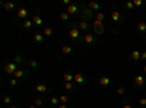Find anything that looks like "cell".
I'll list each match as a JSON object with an SVG mask.
<instances>
[{
    "label": "cell",
    "mask_w": 146,
    "mask_h": 108,
    "mask_svg": "<svg viewBox=\"0 0 146 108\" xmlns=\"http://www.w3.org/2000/svg\"><path fill=\"white\" fill-rule=\"evenodd\" d=\"M69 37L75 41L76 44H80V42H83V35L80 34V29H79V27L78 25H73L70 27V29H69Z\"/></svg>",
    "instance_id": "6da1fadb"
},
{
    "label": "cell",
    "mask_w": 146,
    "mask_h": 108,
    "mask_svg": "<svg viewBox=\"0 0 146 108\" xmlns=\"http://www.w3.org/2000/svg\"><path fill=\"white\" fill-rule=\"evenodd\" d=\"M94 12L88 7V6H85V5H80V18H82V21H85V22H94L95 19H94Z\"/></svg>",
    "instance_id": "7a4b0ae2"
},
{
    "label": "cell",
    "mask_w": 146,
    "mask_h": 108,
    "mask_svg": "<svg viewBox=\"0 0 146 108\" xmlns=\"http://www.w3.org/2000/svg\"><path fill=\"white\" fill-rule=\"evenodd\" d=\"M92 29H94V32L96 34V35H102L104 34V31H105V27H104V22H101V21H94L92 22Z\"/></svg>",
    "instance_id": "3957f363"
},
{
    "label": "cell",
    "mask_w": 146,
    "mask_h": 108,
    "mask_svg": "<svg viewBox=\"0 0 146 108\" xmlns=\"http://www.w3.org/2000/svg\"><path fill=\"white\" fill-rule=\"evenodd\" d=\"M18 70V64L13 63V62H9L5 64V72L7 75H15V72Z\"/></svg>",
    "instance_id": "277c9868"
},
{
    "label": "cell",
    "mask_w": 146,
    "mask_h": 108,
    "mask_svg": "<svg viewBox=\"0 0 146 108\" xmlns=\"http://www.w3.org/2000/svg\"><path fill=\"white\" fill-rule=\"evenodd\" d=\"M73 76H75V79H73V82L75 83H78V85H85L86 83V78H85V75L83 73H73Z\"/></svg>",
    "instance_id": "5b68a950"
},
{
    "label": "cell",
    "mask_w": 146,
    "mask_h": 108,
    "mask_svg": "<svg viewBox=\"0 0 146 108\" xmlns=\"http://www.w3.org/2000/svg\"><path fill=\"white\" fill-rule=\"evenodd\" d=\"M88 7L94 12V13H98V12L102 10V6H101L98 2H89V3H88Z\"/></svg>",
    "instance_id": "8992f818"
},
{
    "label": "cell",
    "mask_w": 146,
    "mask_h": 108,
    "mask_svg": "<svg viewBox=\"0 0 146 108\" xmlns=\"http://www.w3.org/2000/svg\"><path fill=\"white\" fill-rule=\"evenodd\" d=\"M83 42H85V44H88V45L95 44V42H96L95 35H91L89 32H88V34H83Z\"/></svg>",
    "instance_id": "52a82bcc"
},
{
    "label": "cell",
    "mask_w": 146,
    "mask_h": 108,
    "mask_svg": "<svg viewBox=\"0 0 146 108\" xmlns=\"http://www.w3.org/2000/svg\"><path fill=\"white\" fill-rule=\"evenodd\" d=\"M145 85H146V79H145L142 75H137V76L135 78V86L142 88V86H145Z\"/></svg>",
    "instance_id": "ba28073f"
},
{
    "label": "cell",
    "mask_w": 146,
    "mask_h": 108,
    "mask_svg": "<svg viewBox=\"0 0 146 108\" xmlns=\"http://www.w3.org/2000/svg\"><path fill=\"white\" fill-rule=\"evenodd\" d=\"M79 5H75V3H72V5H69L67 6V13L69 15H76L78 12H79Z\"/></svg>",
    "instance_id": "9c48e42d"
},
{
    "label": "cell",
    "mask_w": 146,
    "mask_h": 108,
    "mask_svg": "<svg viewBox=\"0 0 146 108\" xmlns=\"http://www.w3.org/2000/svg\"><path fill=\"white\" fill-rule=\"evenodd\" d=\"M32 22H34V25H36V27H41L42 23H44V21H42V18L40 16V13H35V15L32 16Z\"/></svg>",
    "instance_id": "30bf717a"
},
{
    "label": "cell",
    "mask_w": 146,
    "mask_h": 108,
    "mask_svg": "<svg viewBox=\"0 0 146 108\" xmlns=\"http://www.w3.org/2000/svg\"><path fill=\"white\" fill-rule=\"evenodd\" d=\"M78 27H79V29H80V31H83L85 34H88V31H89V28H91V25H89L88 22H85V21H80Z\"/></svg>",
    "instance_id": "8fae6325"
},
{
    "label": "cell",
    "mask_w": 146,
    "mask_h": 108,
    "mask_svg": "<svg viewBox=\"0 0 146 108\" xmlns=\"http://www.w3.org/2000/svg\"><path fill=\"white\" fill-rule=\"evenodd\" d=\"M35 89H36V92H40V93H45V92L48 91V88H47L45 83H36Z\"/></svg>",
    "instance_id": "7c38bea8"
},
{
    "label": "cell",
    "mask_w": 146,
    "mask_h": 108,
    "mask_svg": "<svg viewBox=\"0 0 146 108\" xmlns=\"http://www.w3.org/2000/svg\"><path fill=\"white\" fill-rule=\"evenodd\" d=\"M110 83H111V79H110L108 76H101V78H100V85H101V86L105 88V86L110 85Z\"/></svg>",
    "instance_id": "4fadbf2b"
},
{
    "label": "cell",
    "mask_w": 146,
    "mask_h": 108,
    "mask_svg": "<svg viewBox=\"0 0 146 108\" xmlns=\"http://www.w3.org/2000/svg\"><path fill=\"white\" fill-rule=\"evenodd\" d=\"M72 53H73V47H72V45H63V47H62V54L70 56Z\"/></svg>",
    "instance_id": "5bb4252c"
},
{
    "label": "cell",
    "mask_w": 146,
    "mask_h": 108,
    "mask_svg": "<svg viewBox=\"0 0 146 108\" xmlns=\"http://www.w3.org/2000/svg\"><path fill=\"white\" fill-rule=\"evenodd\" d=\"M27 16H28V9L21 7V9L18 10V18H19V19H25Z\"/></svg>",
    "instance_id": "9a60e30c"
},
{
    "label": "cell",
    "mask_w": 146,
    "mask_h": 108,
    "mask_svg": "<svg viewBox=\"0 0 146 108\" xmlns=\"http://www.w3.org/2000/svg\"><path fill=\"white\" fill-rule=\"evenodd\" d=\"M140 51L139 50H133L131 51V54H130V57H131V60H133V62H139V60H140Z\"/></svg>",
    "instance_id": "2e32d148"
},
{
    "label": "cell",
    "mask_w": 146,
    "mask_h": 108,
    "mask_svg": "<svg viewBox=\"0 0 146 108\" xmlns=\"http://www.w3.org/2000/svg\"><path fill=\"white\" fill-rule=\"evenodd\" d=\"M25 76H27V73H25L23 70H21V69H18V70L15 72V75H13V78H15V79H18V80H19V79H23Z\"/></svg>",
    "instance_id": "e0dca14e"
},
{
    "label": "cell",
    "mask_w": 146,
    "mask_h": 108,
    "mask_svg": "<svg viewBox=\"0 0 146 108\" xmlns=\"http://www.w3.org/2000/svg\"><path fill=\"white\" fill-rule=\"evenodd\" d=\"M136 29H137V32H140V34H146V22H140V23H137V27H136Z\"/></svg>",
    "instance_id": "ac0fdd59"
},
{
    "label": "cell",
    "mask_w": 146,
    "mask_h": 108,
    "mask_svg": "<svg viewBox=\"0 0 146 108\" xmlns=\"http://www.w3.org/2000/svg\"><path fill=\"white\" fill-rule=\"evenodd\" d=\"M34 41H35L36 44H41V42L44 41V34H40V32L34 34Z\"/></svg>",
    "instance_id": "d6986e66"
},
{
    "label": "cell",
    "mask_w": 146,
    "mask_h": 108,
    "mask_svg": "<svg viewBox=\"0 0 146 108\" xmlns=\"http://www.w3.org/2000/svg\"><path fill=\"white\" fill-rule=\"evenodd\" d=\"M111 19H113L114 22H120V21H121V15H120L118 10H114L113 13H111Z\"/></svg>",
    "instance_id": "ffe728a7"
},
{
    "label": "cell",
    "mask_w": 146,
    "mask_h": 108,
    "mask_svg": "<svg viewBox=\"0 0 146 108\" xmlns=\"http://www.w3.org/2000/svg\"><path fill=\"white\" fill-rule=\"evenodd\" d=\"M13 63L22 64V63H23V56H22V54H16V56L13 57Z\"/></svg>",
    "instance_id": "44dd1931"
},
{
    "label": "cell",
    "mask_w": 146,
    "mask_h": 108,
    "mask_svg": "<svg viewBox=\"0 0 146 108\" xmlns=\"http://www.w3.org/2000/svg\"><path fill=\"white\" fill-rule=\"evenodd\" d=\"M53 35V28L51 27H45L44 28V37H51Z\"/></svg>",
    "instance_id": "7402d4cb"
},
{
    "label": "cell",
    "mask_w": 146,
    "mask_h": 108,
    "mask_svg": "<svg viewBox=\"0 0 146 108\" xmlns=\"http://www.w3.org/2000/svg\"><path fill=\"white\" fill-rule=\"evenodd\" d=\"M28 66L32 67V69H35V67H38V62H36L35 58H29L28 60Z\"/></svg>",
    "instance_id": "603a6c76"
},
{
    "label": "cell",
    "mask_w": 146,
    "mask_h": 108,
    "mask_svg": "<svg viewBox=\"0 0 146 108\" xmlns=\"http://www.w3.org/2000/svg\"><path fill=\"white\" fill-rule=\"evenodd\" d=\"M75 82H64V89L66 91H73L75 89V85H73Z\"/></svg>",
    "instance_id": "cb8c5ba5"
},
{
    "label": "cell",
    "mask_w": 146,
    "mask_h": 108,
    "mask_svg": "<svg viewBox=\"0 0 146 108\" xmlns=\"http://www.w3.org/2000/svg\"><path fill=\"white\" fill-rule=\"evenodd\" d=\"M50 104L54 105V107H58V105H60V98H57V97H51V98H50Z\"/></svg>",
    "instance_id": "d4e9b609"
},
{
    "label": "cell",
    "mask_w": 146,
    "mask_h": 108,
    "mask_svg": "<svg viewBox=\"0 0 146 108\" xmlns=\"http://www.w3.org/2000/svg\"><path fill=\"white\" fill-rule=\"evenodd\" d=\"M95 19H96V21H101V22H104V19H105L104 12H98V13H95Z\"/></svg>",
    "instance_id": "484cf974"
},
{
    "label": "cell",
    "mask_w": 146,
    "mask_h": 108,
    "mask_svg": "<svg viewBox=\"0 0 146 108\" xmlns=\"http://www.w3.org/2000/svg\"><path fill=\"white\" fill-rule=\"evenodd\" d=\"M64 80L66 82H73V79H75V76H73V73H69V72H67V73H64Z\"/></svg>",
    "instance_id": "4316f807"
},
{
    "label": "cell",
    "mask_w": 146,
    "mask_h": 108,
    "mask_svg": "<svg viewBox=\"0 0 146 108\" xmlns=\"http://www.w3.org/2000/svg\"><path fill=\"white\" fill-rule=\"evenodd\" d=\"M32 25H34V22H32V21H29V19H27L25 22H23V28H25V29H31V28H32Z\"/></svg>",
    "instance_id": "83f0119b"
},
{
    "label": "cell",
    "mask_w": 146,
    "mask_h": 108,
    "mask_svg": "<svg viewBox=\"0 0 146 108\" xmlns=\"http://www.w3.org/2000/svg\"><path fill=\"white\" fill-rule=\"evenodd\" d=\"M60 19H62V21H69L70 19V15L67 13V12H62V13H60Z\"/></svg>",
    "instance_id": "f1b7e54d"
},
{
    "label": "cell",
    "mask_w": 146,
    "mask_h": 108,
    "mask_svg": "<svg viewBox=\"0 0 146 108\" xmlns=\"http://www.w3.org/2000/svg\"><path fill=\"white\" fill-rule=\"evenodd\" d=\"M117 93L120 95V97H124V93H126V88H124L123 85L118 86V88H117Z\"/></svg>",
    "instance_id": "f546056e"
},
{
    "label": "cell",
    "mask_w": 146,
    "mask_h": 108,
    "mask_svg": "<svg viewBox=\"0 0 146 108\" xmlns=\"http://www.w3.org/2000/svg\"><path fill=\"white\" fill-rule=\"evenodd\" d=\"M124 7H126L127 10H130V12L135 10V5H133V2H126V3H124Z\"/></svg>",
    "instance_id": "4dcf8cb0"
},
{
    "label": "cell",
    "mask_w": 146,
    "mask_h": 108,
    "mask_svg": "<svg viewBox=\"0 0 146 108\" xmlns=\"http://www.w3.org/2000/svg\"><path fill=\"white\" fill-rule=\"evenodd\" d=\"M3 6H5L6 10H13L15 9V3H10V2L9 3H3Z\"/></svg>",
    "instance_id": "1f68e13d"
},
{
    "label": "cell",
    "mask_w": 146,
    "mask_h": 108,
    "mask_svg": "<svg viewBox=\"0 0 146 108\" xmlns=\"http://www.w3.org/2000/svg\"><path fill=\"white\" fill-rule=\"evenodd\" d=\"M34 105H35V107H38V108H40L41 105H44V101H42L41 98H36V99L34 101Z\"/></svg>",
    "instance_id": "d6a6232c"
},
{
    "label": "cell",
    "mask_w": 146,
    "mask_h": 108,
    "mask_svg": "<svg viewBox=\"0 0 146 108\" xmlns=\"http://www.w3.org/2000/svg\"><path fill=\"white\" fill-rule=\"evenodd\" d=\"M69 102V97L67 95H62V97H60V104H67Z\"/></svg>",
    "instance_id": "836d02e7"
},
{
    "label": "cell",
    "mask_w": 146,
    "mask_h": 108,
    "mask_svg": "<svg viewBox=\"0 0 146 108\" xmlns=\"http://www.w3.org/2000/svg\"><path fill=\"white\" fill-rule=\"evenodd\" d=\"M10 102H12V98L9 97V95H5V97H3V104L5 105H7V104L10 105Z\"/></svg>",
    "instance_id": "e575fe53"
},
{
    "label": "cell",
    "mask_w": 146,
    "mask_h": 108,
    "mask_svg": "<svg viewBox=\"0 0 146 108\" xmlns=\"http://www.w3.org/2000/svg\"><path fill=\"white\" fill-rule=\"evenodd\" d=\"M133 5H135V7H140L143 6V0H133Z\"/></svg>",
    "instance_id": "d590c367"
},
{
    "label": "cell",
    "mask_w": 146,
    "mask_h": 108,
    "mask_svg": "<svg viewBox=\"0 0 146 108\" xmlns=\"http://www.w3.org/2000/svg\"><path fill=\"white\" fill-rule=\"evenodd\" d=\"M139 107H142V108H146V98H145V97L139 99Z\"/></svg>",
    "instance_id": "8d00e7d4"
},
{
    "label": "cell",
    "mask_w": 146,
    "mask_h": 108,
    "mask_svg": "<svg viewBox=\"0 0 146 108\" xmlns=\"http://www.w3.org/2000/svg\"><path fill=\"white\" fill-rule=\"evenodd\" d=\"M18 82H19L18 79H15V78H12V79L9 80V85H10V86H16V85H18Z\"/></svg>",
    "instance_id": "74e56055"
},
{
    "label": "cell",
    "mask_w": 146,
    "mask_h": 108,
    "mask_svg": "<svg viewBox=\"0 0 146 108\" xmlns=\"http://www.w3.org/2000/svg\"><path fill=\"white\" fill-rule=\"evenodd\" d=\"M140 60H146V51H142V54H140Z\"/></svg>",
    "instance_id": "f35d334b"
},
{
    "label": "cell",
    "mask_w": 146,
    "mask_h": 108,
    "mask_svg": "<svg viewBox=\"0 0 146 108\" xmlns=\"http://www.w3.org/2000/svg\"><path fill=\"white\" fill-rule=\"evenodd\" d=\"M123 108H133V105H131L130 102H126V104L123 105Z\"/></svg>",
    "instance_id": "ab89813d"
},
{
    "label": "cell",
    "mask_w": 146,
    "mask_h": 108,
    "mask_svg": "<svg viewBox=\"0 0 146 108\" xmlns=\"http://www.w3.org/2000/svg\"><path fill=\"white\" fill-rule=\"evenodd\" d=\"M57 108H67V104H60Z\"/></svg>",
    "instance_id": "60d3db41"
},
{
    "label": "cell",
    "mask_w": 146,
    "mask_h": 108,
    "mask_svg": "<svg viewBox=\"0 0 146 108\" xmlns=\"http://www.w3.org/2000/svg\"><path fill=\"white\" fill-rule=\"evenodd\" d=\"M63 3H64V5H67V6H69V5H72V3H70V0H63Z\"/></svg>",
    "instance_id": "b9f144b4"
},
{
    "label": "cell",
    "mask_w": 146,
    "mask_h": 108,
    "mask_svg": "<svg viewBox=\"0 0 146 108\" xmlns=\"http://www.w3.org/2000/svg\"><path fill=\"white\" fill-rule=\"evenodd\" d=\"M7 108H18V107H16V105H9Z\"/></svg>",
    "instance_id": "7bdbcfd3"
},
{
    "label": "cell",
    "mask_w": 146,
    "mask_h": 108,
    "mask_svg": "<svg viewBox=\"0 0 146 108\" xmlns=\"http://www.w3.org/2000/svg\"><path fill=\"white\" fill-rule=\"evenodd\" d=\"M143 72H145V73H146V64L143 66Z\"/></svg>",
    "instance_id": "ee69618b"
},
{
    "label": "cell",
    "mask_w": 146,
    "mask_h": 108,
    "mask_svg": "<svg viewBox=\"0 0 146 108\" xmlns=\"http://www.w3.org/2000/svg\"><path fill=\"white\" fill-rule=\"evenodd\" d=\"M28 108H38V107H35V105H31V107H28Z\"/></svg>",
    "instance_id": "f6af8a7d"
},
{
    "label": "cell",
    "mask_w": 146,
    "mask_h": 108,
    "mask_svg": "<svg viewBox=\"0 0 146 108\" xmlns=\"http://www.w3.org/2000/svg\"><path fill=\"white\" fill-rule=\"evenodd\" d=\"M143 38H145V41H146V34H145V37H143Z\"/></svg>",
    "instance_id": "bcb514c9"
}]
</instances>
